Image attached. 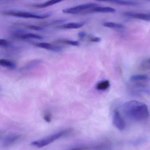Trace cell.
<instances>
[{
	"label": "cell",
	"mask_w": 150,
	"mask_h": 150,
	"mask_svg": "<svg viewBox=\"0 0 150 150\" xmlns=\"http://www.w3.org/2000/svg\"><path fill=\"white\" fill-rule=\"evenodd\" d=\"M122 108L127 117L136 121H143L149 117L148 106L137 100L127 101L123 104Z\"/></svg>",
	"instance_id": "obj_1"
},
{
	"label": "cell",
	"mask_w": 150,
	"mask_h": 150,
	"mask_svg": "<svg viewBox=\"0 0 150 150\" xmlns=\"http://www.w3.org/2000/svg\"><path fill=\"white\" fill-rule=\"evenodd\" d=\"M71 131L72 130L71 129L62 130L59 133L45 137L43 139L33 142L31 143V144L32 146L37 147V148H43V147L49 145V144L56 141L57 139H59V138L63 137L64 136L67 135L68 134H69Z\"/></svg>",
	"instance_id": "obj_2"
},
{
	"label": "cell",
	"mask_w": 150,
	"mask_h": 150,
	"mask_svg": "<svg viewBox=\"0 0 150 150\" xmlns=\"http://www.w3.org/2000/svg\"><path fill=\"white\" fill-rule=\"evenodd\" d=\"M4 15L22 18H34V19H44L48 18L51 16L50 13H46L43 15H38L31 12L22 11H9L4 12Z\"/></svg>",
	"instance_id": "obj_3"
},
{
	"label": "cell",
	"mask_w": 150,
	"mask_h": 150,
	"mask_svg": "<svg viewBox=\"0 0 150 150\" xmlns=\"http://www.w3.org/2000/svg\"><path fill=\"white\" fill-rule=\"evenodd\" d=\"M98 6H99V5L96 3H90L78 5L72 8L64 9L62 10V12L66 14H77L83 13L85 11L88 10Z\"/></svg>",
	"instance_id": "obj_4"
},
{
	"label": "cell",
	"mask_w": 150,
	"mask_h": 150,
	"mask_svg": "<svg viewBox=\"0 0 150 150\" xmlns=\"http://www.w3.org/2000/svg\"><path fill=\"white\" fill-rule=\"evenodd\" d=\"M113 123L115 127L120 130H123L126 128V123L118 110L114 112L112 118Z\"/></svg>",
	"instance_id": "obj_5"
},
{
	"label": "cell",
	"mask_w": 150,
	"mask_h": 150,
	"mask_svg": "<svg viewBox=\"0 0 150 150\" xmlns=\"http://www.w3.org/2000/svg\"><path fill=\"white\" fill-rule=\"evenodd\" d=\"M116 10L114 8L111 7H103L98 6L94 8H92L85 11L83 13H114Z\"/></svg>",
	"instance_id": "obj_6"
},
{
	"label": "cell",
	"mask_w": 150,
	"mask_h": 150,
	"mask_svg": "<svg viewBox=\"0 0 150 150\" xmlns=\"http://www.w3.org/2000/svg\"><path fill=\"white\" fill-rule=\"evenodd\" d=\"M123 14L125 16L128 17L144 20V21H150L149 14L136 13V12H132V11H126L123 13Z\"/></svg>",
	"instance_id": "obj_7"
},
{
	"label": "cell",
	"mask_w": 150,
	"mask_h": 150,
	"mask_svg": "<svg viewBox=\"0 0 150 150\" xmlns=\"http://www.w3.org/2000/svg\"><path fill=\"white\" fill-rule=\"evenodd\" d=\"M36 46L43 49H46L52 52H59L62 51V47L59 46L54 45L50 43L42 42L36 44Z\"/></svg>",
	"instance_id": "obj_8"
},
{
	"label": "cell",
	"mask_w": 150,
	"mask_h": 150,
	"mask_svg": "<svg viewBox=\"0 0 150 150\" xmlns=\"http://www.w3.org/2000/svg\"><path fill=\"white\" fill-rule=\"evenodd\" d=\"M15 37L21 39H35L42 40L43 38L40 35L32 33H24L19 32L18 33H16Z\"/></svg>",
	"instance_id": "obj_9"
},
{
	"label": "cell",
	"mask_w": 150,
	"mask_h": 150,
	"mask_svg": "<svg viewBox=\"0 0 150 150\" xmlns=\"http://www.w3.org/2000/svg\"><path fill=\"white\" fill-rule=\"evenodd\" d=\"M20 137L19 135L16 134H11L7 136L3 142V146L4 147H8L13 144Z\"/></svg>",
	"instance_id": "obj_10"
},
{
	"label": "cell",
	"mask_w": 150,
	"mask_h": 150,
	"mask_svg": "<svg viewBox=\"0 0 150 150\" xmlns=\"http://www.w3.org/2000/svg\"><path fill=\"white\" fill-rule=\"evenodd\" d=\"M108 147L106 144H99L94 146H79L69 150H105Z\"/></svg>",
	"instance_id": "obj_11"
},
{
	"label": "cell",
	"mask_w": 150,
	"mask_h": 150,
	"mask_svg": "<svg viewBox=\"0 0 150 150\" xmlns=\"http://www.w3.org/2000/svg\"><path fill=\"white\" fill-rule=\"evenodd\" d=\"M99 1L110 2L115 4L119 5H125V6H137L138 3L134 2L128 1L123 0H96Z\"/></svg>",
	"instance_id": "obj_12"
},
{
	"label": "cell",
	"mask_w": 150,
	"mask_h": 150,
	"mask_svg": "<svg viewBox=\"0 0 150 150\" xmlns=\"http://www.w3.org/2000/svg\"><path fill=\"white\" fill-rule=\"evenodd\" d=\"M83 23H69L58 26V28L62 29H77L81 28L84 25Z\"/></svg>",
	"instance_id": "obj_13"
},
{
	"label": "cell",
	"mask_w": 150,
	"mask_h": 150,
	"mask_svg": "<svg viewBox=\"0 0 150 150\" xmlns=\"http://www.w3.org/2000/svg\"><path fill=\"white\" fill-rule=\"evenodd\" d=\"M64 1H65V0H49L44 3L33 4V6L35 8H47L49 6L57 4Z\"/></svg>",
	"instance_id": "obj_14"
},
{
	"label": "cell",
	"mask_w": 150,
	"mask_h": 150,
	"mask_svg": "<svg viewBox=\"0 0 150 150\" xmlns=\"http://www.w3.org/2000/svg\"><path fill=\"white\" fill-rule=\"evenodd\" d=\"M130 79L132 82H145L150 81V77L147 75L137 74L131 76Z\"/></svg>",
	"instance_id": "obj_15"
},
{
	"label": "cell",
	"mask_w": 150,
	"mask_h": 150,
	"mask_svg": "<svg viewBox=\"0 0 150 150\" xmlns=\"http://www.w3.org/2000/svg\"><path fill=\"white\" fill-rule=\"evenodd\" d=\"M43 61L41 60L37 59L32 61L29 62L28 64L25 65L22 68V70H28L32 69L33 68L36 67L37 66L41 64Z\"/></svg>",
	"instance_id": "obj_16"
},
{
	"label": "cell",
	"mask_w": 150,
	"mask_h": 150,
	"mask_svg": "<svg viewBox=\"0 0 150 150\" xmlns=\"http://www.w3.org/2000/svg\"><path fill=\"white\" fill-rule=\"evenodd\" d=\"M103 25L108 28L117 30H123L125 29V26L123 25L113 22H105L103 23Z\"/></svg>",
	"instance_id": "obj_17"
},
{
	"label": "cell",
	"mask_w": 150,
	"mask_h": 150,
	"mask_svg": "<svg viewBox=\"0 0 150 150\" xmlns=\"http://www.w3.org/2000/svg\"><path fill=\"white\" fill-rule=\"evenodd\" d=\"M110 86V81L105 80L98 83L96 85V88L98 91H105L108 89Z\"/></svg>",
	"instance_id": "obj_18"
},
{
	"label": "cell",
	"mask_w": 150,
	"mask_h": 150,
	"mask_svg": "<svg viewBox=\"0 0 150 150\" xmlns=\"http://www.w3.org/2000/svg\"><path fill=\"white\" fill-rule=\"evenodd\" d=\"M0 66L11 69H15L16 67V64L14 62L4 59H0Z\"/></svg>",
	"instance_id": "obj_19"
},
{
	"label": "cell",
	"mask_w": 150,
	"mask_h": 150,
	"mask_svg": "<svg viewBox=\"0 0 150 150\" xmlns=\"http://www.w3.org/2000/svg\"><path fill=\"white\" fill-rule=\"evenodd\" d=\"M61 42L67 45H70L74 46H79V42L74 40H62Z\"/></svg>",
	"instance_id": "obj_20"
},
{
	"label": "cell",
	"mask_w": 150,
	"mask_h": 150,
	"mask_svg": "<svg viewBox=\"0 0 150 150\" xmlns=\"http://www.w3.org/2000/svg\"><path fill=\"white\" fill-rule=\"evenodd\" d=\"M25 27L27 29L33 30L40 31L42 30H43V28L42 27L37 26V25H25Z\"/></svg>",
	"instance_id": "obj_21"
},
{
	"label": "cell",
	"mask_w": 150,
	"mask_h": 150,
	"mask_svg": "<svg viewBox=\"0 0 150 150\" xmlns=\"http://www.w3.org/2000/svg\"><path fill=\"white\" fill-rule=\"evenodd\" d=\"M44 119L46 122L48 123L51 122L52 121V116L50 113L47 112L45 114V115H44Z\"/></svg>",
	"instance_id": "obj_22"
},
{
	"label": "cell",
	"mask_w": 150,
	"mask_h": 150,
	"mask_svg": "<svg viewBox=\"0 0 150 150\" xmlns=\"http://www.w3.org/2000/svg\"><path fill=\"white\" fill-rule=\"evenodd\" d=\"M66 21V19H57V20H54V21H52L51 23H49L47 24V25H50L54 24L62 23H64Z\"/></svg>",
	"instance_id": "obj_23"
},
{
	"label": "cell",
	"mask_w": 150,
	"mask_h": 150,
	"mask_svg": "<svg viewBox=\"0 0 150 150\" xmlns=\"http://www.w3.org/2000/svg\"><path fill=\"white\" fill-rule=\"evenodd\" d=\"M90 41L92 42H94V43H98L101 41V39L98 37H94V38H91L90 40Z\"/></svg>",
	"instance_id": "obj_24"
},
{
	"label": "cell",
	"mask_w": 150,
	"mask_h": 150,
	"mask_svg": "<svg viewBox=\"0 0 150 150\" xmlns=\"http://www.w3.org/2000/svg\"><path fill=\"white\" fill-rule=\"evenodd\" d=\"M8 41L4 39H0V46H7L9 45Z\"/></svg>",
	"instance_id": "obj_25"
},
{
	"label": "cell",
	"mask_w": 150,
	"mask_h": 150,
	"mask_svg": "<svg viewBox=\"0 0 150 150\" xmlns=\"http://www.w3.org/2000/svg\"><path fill=\"white\" fill-rule=\"evenodd\" d=\"M86 33L85 32H80L79 33L78 35L79 38L81 39H83L84 38H85L86 36Z\"/></svg>",
	"instance_id": "obj_26"
},
{
	"label": "cell",
	"mask_w": 150,
	"mask_h": 150,
	"mask_svg": "<svg viewBox=\"0 0 150 150\" xmlns=\"http://www.w3.org/2000/svg\"><path fill=\"white\" fill-rule=\"evenodd\" d=\"M148 63L150 66V59H149V60L148 61Z\"/></svg>",
	"instance_id": "obj_27"
},
{
	"label": "cell",
	"mask_w": 150,
	"mask_h": 150,
	"mask_svg": "<svg viewBox=\"0 0 150 150\" xmlns=\"http://www.w3.org/2000/svg\"><path fill=\"white\" fill-rule=\"evenodd\" d=\"M0 92H1V91H0Z\"/></svg>",
	"instance_id": "obj_28"
},
{
	"label": "cell",
	"mask_w": 150,
	"mask_h": 150,
	"mask_svg": "<svg viewBox=\"0 0 150 150\" xmlns=\"http://www.w3.org/2000/svg\"><path fill=\"white\" fill-rule=\"evenodd\" d=\"M149 15H150V14H149Z\"/></svg>",
	"instance_id": "obj_29"
}]
</instances>
